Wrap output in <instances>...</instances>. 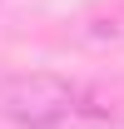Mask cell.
I'll return each instance as SVG.
<instances>
[{
    "label": "cell",
    "instance_id": "cell-1",
    "mask_svg": "<svg viewBox=\"0 0 124 129\" xmlns=\"http://www.w3.org/2000/svg\"><path fill=\"white\" fill-rule=\"evenodd\" d=\"M79 109V89L60 75H10L0 80V114L20 129H55Z\"/></svg>",
    "mask_w": 124,
    "mask_h": 129
}]
</instances>
